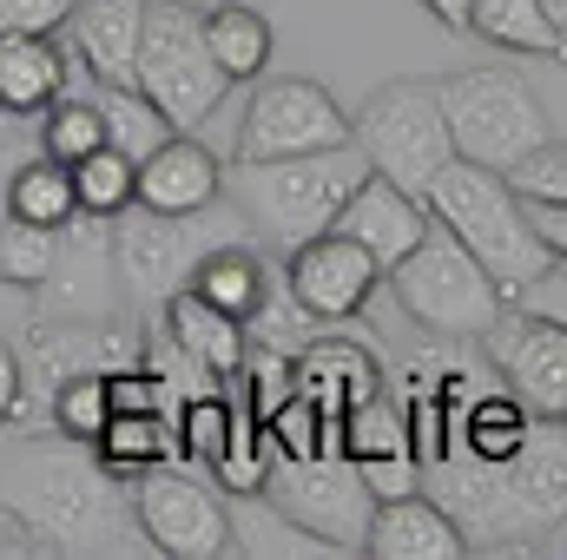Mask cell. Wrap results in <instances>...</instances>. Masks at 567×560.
I'll return each mask as SVG.
<instances>
[{
  "label": "cell",
  "mask_w": 567,
  "mask_h": 560,
  "mask_svg": "<svg viewBox=\"0 0 567 560\" xmlns=\"http://www.w3.org/2000/svg\"><path fill=\"white\" fill-rule=\"evenodd\" d=\"M0 508L47 541V554H126L140 521L120 475L73 435H20L0 448Z\"/></svg>",
  "instance_id": "cell-1"
},
{
  "label": "cell",
  "mask_w": 567,
  "mask_h": 560,
  "mask_svg": "<svg viewBox=\"0 0 567 560\" xmlns=\"http://www.w3.org/2000/svg\"><path fill=\"white\" fill-rule=\"evenodd\" d=\"M423 205L449 238H462V245L475 251V265L502 283L508 297L555 265V251H548V238H542V225H535V205H528V198L508 185V172H495V165L449 158V165L429 178Z\"/></svg>",
  "instance_id": "cell-2"
},
{
  "label": "cell",
  "mask_w": 567,
  "mask_h": 560,
  "mask_svg": "<svg viewBox=\"0 0 567 560\" xmlns=\"http://www.w3.org/2000/svg\"><path fill=\"white\" fill-rule=\"evenodd\" d=\"M363 178H370V158L350 139L337 152H297V158H231L225 191H238L251 231H265L271 245H303L337 225L343 198Z\"/></svg>",
  "instance_id": "cell-3"
},
{
  "label": "cell",
  "mask_w": 567,
  "mask_h": 560,
  "mask_svg": "<svg viewBox=\"0 0 567 560\" xmlns=\"http://www.w3.org/2000/svg\"><path fill=\"white\" fill-rule=\"evenodd\" d=\"M258 501L278 521H290L303 541H317L323 554H363L370 521H377V488H370L363 462H350L343 448L271 455V475H265Z\"/></svg>",
  "instance_id": "cell-4"
},
{
  "label": "cell",
  "mask_w": 567,
  "mask_h": 560,
  "mask_svg": "<svg viewBox=\"0 0 567 560\" xmlns=\"http://www.w3.org/2000/svg\"><path fill=\"white\" fill-rule=\"evenodd\" d=\"M231 238H251V218L245 211H192V218H172V211H145L126 205L113 218V258H120V290L126 303L140 310H165V297H178L198 258L231 245Z\"/></svg>",
  "instance_id": "cell-5"
},
{
  "label": "cell",
  "mask_w": 567,
  "mask_h": 560,
  "mask_svg": "<svg viewBox=\"0 0 567 560\" xmlns=\"http://www.w3.org/2000/svg\"><path fill=\"white\" fill-rule=\"evenodd\" d=\"M390 290L403 303V317H416L442 343H482L495 330V317L508 310V290L475 265V251L462 238H449L442 225L390 271Z\"/></svg>",
  "instance_id": "cell-6"
},
{
  "label": "cell",
  "mask_w": 567,
  "mask_h": 560,
  "mask_svg": "<svg viewBox=\"0 0 567 560\" xmlns=\"http://www.w3.org/2000/svg\"><path fill=\"white\" fill-rule=\"evenodd\" d=\"M140 93L178 133H198L225 106L231 80H225V66L205 46V13L198 7H185V0H145Z\"/></svg>",
  "instance_id": "cell-7"
},
{
  "label": "cell",
  "mask_w": 567,
  "mask_h": 560,
  "mask_svg": "<svg viewBox=\"0 0 567 560\" xmlns=\"http://www.w3.org/2000/svg\"><path fill=\"white\" fill-rule=\"evenodd\" d=\"M442 113H449L455 158H475V165H495V172H508L515 158H528L542 139H555L548 133V106L508 66L449 73L442 80Z\"/></svg>",
  "instance_id": "cell-8"
},
{
  "label": "cell",
  "mask_w": 567,
  "mask_h": 560,
  "mask_svg": "<svg viewBox=\"0 0 567 560\" xmlns=\"http://www.w3.org/2000/svg\"><path fill=\"white\" fill-rule=\"evenodd\" d=\"M350 139L370 158V172H383V178H396L410 191H429V178L455 158L449 113H442V80H390V86H377L357 106Z\"/></svg>",
  "instance_id": "cell-9"
},
{
  "label": "cell",
  "mask_w": 567,
  "mask_h": 560,
  "mask_svg": "<svg viewBox=\"0 0 567 560\" xmlns=\"http://www.w3.org/2000/svg\"><path fill=\"white\" fill-rule=\"evenodd\" d=\"M133 521L140 541L165 560H225L238 554V515L225 508L218 488L185 475L178 462L133 475Z\"/></svg>",
  "instance_id": "cell-10"
},
{
  "label": "cell",
  "mask_w": 567,
  "mask_h": 560,
  "mask_svg": "<svg viewBox=\"0 0 567 560\" xmlns=\"http://www.w3.org/2000/svg\"><path fill=\"white\" fill-rule=\"evenodd\" d=\"M337 145H350V113L337 106V93L303 73H271L245 106L231 158H297V152H337Z\"/></svg>",
  "instance_id": "cell-11"
},
{
  "label": "cell",
  "mask_w": 567,
  "mask_h": 560,
  "mask_svg": "<svg viewBox=\"0 0 567 560\" xmlns=\"http://www.w3.org/2000/svg\"><path fill=\"white\" fill-rule=\"evenodd\" d=\"M377 283H383V265L343 231H317L284 258V297L303 323H350L377 297Z\"/></svg>",
  "instance_id": "cell-12"
},
{
  "label": "cell",
  "mask_w": 567,
  "mask_h": 560,
  "mask_svg": "<svg viewBox=\"0 0 567 560\" xmlns=\"http://www.w3.org/2000/svg\"><path fill=\"white\" fill-rule=\"evenodd\" d=\"M482 350H488V363L502 370V383H508L535 416L567 422V330L561 323H548V317L508 303V310L495 317V330L482 336Z\"/></svg>",
  "instance_id": "cell-13"
},
{
  "label": "cell",
  "mask_w": 567,
  "mask_h": 560,
  "mask_svg": "<svg viewBox=\"0 0 567 560\" xmlns=\"http://www.w3.org/2000/svg\"><path fill=\"white\" fill-rule=\"evenodd\" d=\"M40 317H113V303L126 297L120 290V258H113V218H93V211H73L60 225V251H53V271L40 283Z\"/></svg>",
  "instance_id": "cell-14"
},
{
  "label": "cell",
  "mask_w": 567,
  "mask_h": 560,
  "mask_svg": "<svg viewBox=\"0 0 567 560\" xmlns=\"http://www.w3.org/2000/svg\"><path fill=\"white\" fill-rule=\"evenodd\" d=\"M330 231H343V238H357L377 265H383V278L423 245L429 231H435V218H429L423 191H410V185H396V178H383V172H370L350 198H343V211H337V225Z\"/></svg>",
  "instance_id": "cell-15"
},
{
  "label": "cell",
  "mask_w": 567,
  "mask_h": 560,
  "mask_svg": "<svg viewBox=\"0 0 567 560\" xmlns=\"http://www.w3.org/2000/svg\"><path fill=\"white\" fill-rule=\"evenodd\" d=\"M133 205L145 211H172V218H192V211H212L225 205V158L192 133H172L152 158H140V191Z\"/></svg>",
  "instance_id": "cell-16"
},
{
  "label": "cell",
  "mask_w": 567,
  "mask_h": 560,
  "mask_svg": "<svg viewBox=\"0 0 567 560\" xmlns=\"http://www.w3.org/2000/svg\"><path fill=\"white\" fill-rule=\"evenodd\" d=\"M66 27H73L80 73L93 86H140L145 0H73Z\"/></svg>",
  "instance_id": "cell-17"
},
{
  "label": "cell",
  "mask_w": 567,
  "mask_h": 560,
  "mask_svg": "<svg viewBox=\"0 0 567 560\" xmlns=\"http://www.w3.org/2000/svg\"><path fill=\"white\" fill-rule=\"evenodd\" d=\"M370 560H462L468 554V535L462 521L429 501V495H383L377 501V521H370V541H363Z\"/></svg>",
  "instance_id": "cell-18"
},
{
  "label": "cell",
  "mask_w": 567,
  "mask_h": 560,
  "mask_svg": "<svg viewBox=\"0 0 567 560\" xmlns=\"http://www.w3.org/2000/svg\"><path fill=\"white\" fill-rule=\"evenodd\" d=\"M73 93V53L53 33H0V120H40Z\"/></svg>",
  "instance_id": "cell-19"
},
{
  "label": "cell",
  "mask_w": 567,
  "mask_h": 560,
  "mask_svg": "<svg viewBox=\"0 0 567 560\" xmlns=\"http://www.w3.org/2000/svg\"><path fill=\"white\" fill-rule=\"evenodd\" d=\"M185 290H198L205 303H218V310L238 317V323H258V317L271 310V297L284 290V271L265 265V251H258L251 238H231V245H218V251L198 258V271H192Z\"/></svg>",
  "instance_id": "cell-20"
},
{
  "label": "cell",
  "mask_w": 567,
  "mask_h": 560,
  "mask_svg": "<svg viewBox=\"0 0 567 560\" xmlns=\"http://www.w3.org/2000/svg\"><path fill=\"white\" fill-rule=\"evenodd\" d=\"M297 390H303L317 409H330V416L343 422V409L383 396V363H377L370 350L343 343V336H323V343L297 350Z\"/></svg>",
  "instance_id": "cell-21"
},
{
  "label": "cell",
  "mask_w": 567,
  "mask_h": 560,
  "mask_svg": "<svg viewBox=\"0 0 567 560\" xmlns=\"http://www.w3.org/2000/svg\"><path fill=\"white\" fill-rule=\"evenodd\" d=\"M165 330L178 336V350L205 370V376H218V383H231L238 370H245V323L238 317H225L218 303H205L198 290H178V297H165Z\"/></svg>",
  "instance_id": "cell-22"
},
{
  "label": "cell",
  "mask_w": 567,
  "mask_h": 560,
  "mask_svg": "<svg viewBox=\"0 0 567 560\" xmlns=\"http://www.w3.org/2000/svg\"><path fill=\"white\" fill-rule=\"evenodd\" d=\"M442 422H455V442L449 448H468L475 462H508L528 428H535V409L515 396V390H475L462 409H449Z\"/></svg>",
  "instance_id": "cell-23"
},
{
  "label": "cell",
  "mask_w": 567,
  "mask_h": 560,
  "mask_svg": "<svg viewBox=\"0 0 567 560\" xmlns=\"http://www.w3.org/2000/svg\"><path fill=\"white\" fill-rule=\"evenodd\" d=\"M205 46H212V60L225 66V80H231V86H245V80H265V73H271L278 33H271V20H265L258 7L225 0V7H212V13H205Z\"/></svg>",
  "instance_id": "cell-24"
},
{
  "label": "cell",
  "mask_w": 567,
  "mask_h": 560,
  "mask_svg": "<svg viewBox=\"0 0 567 560\" xmlns=\"http://www.w3.org/2000/svg\"><path fill=\"white\" fill-rule=\"evenodd\" d=\"M93 455H100L120 481H133L145 468H165V462H185V455H178V422L165 416V409H126V416H113L100 428Z\"/></svg>",
  "instance_id": "cell-25"
},
{
  "label": "cell",
  "mask_w": 567,
  "mask_h": 560,
  "mask_svg": "<svg viewBox=\"0 0 567 560\" xmlns=\"http://www.w3.org/2000/svg\"><path fill=\"white\" fill-rule=\"evenodd\" d=\"M468 33L508 53H548L567 66V33L548 20L542 0H468Z\"/></svg>",
  "instance_id": "cell-26"
},
{
  "label": "cell",
  "mask_w": 567,
  "mask_h": 560,
  "mask_svg": "<svg viewBox=\"0 0 567 560\" xmlns=\"http://www.w3.org/2000/svg\"><path fill=\"white\" fill-rule=\"evenodd\" d=\"M7 211L13 218H27V225H47V231H60L73 211H80V198H73V165H60V158H27V165H13L7 172Z\"/></svg>",
  "instance_id": "cell-27"
},
{
  "label": "cell",
  "mask_w": 567,
  "mask_h": 560,
  "mask_svg": "<svg viewBox=\"0 0 567 560\" xmlns=\"http://www.w3.org/2000/svg\"><path fill=\"white\" fill-rule=\"evenodd\" d=\"M337 448L350 455V462H416V448H410V416L390 403V396H370V403H357V409H343L337 422Z\"/></svg>",
  "instance_id": "cell-28"
},
{
  "label": "cell",
  "mask_w": 567,
  "mask_h": 560,
  "mask_svg": "<svg viewBox=\"0 0 567 560\" xmlns=\"http://www.w3.org/2000/svg\"><path fill=\"white\" fill-rule=\"evenodd\" d=\"M93 100H100V120H106V145H113V152H126L133 165L152 158L158 145L178 133V126L145 100L140 86H93Z\"/></svg>",
  "instance_id": "cell-29"
},
{
  "label": "cell",
  "mask_w": 567,
  "mask_h": 560,
  "mask_svg": "<svg viewBox=\"0 0 567 560\" xmlns=\"http://www.w3.org/2000/svg\"><path fill=\"white\" fill-rule=\"evenodd\" d=\"M133 191H140V165H133L126 152L100 145V152L73 158V198H80V211H93V218H120V211L133 205Z\"/></svg>",
  "instance_id": "cell-30"
},
{
  "label": "cell",
  "mask_w": 567,
  "mask_h": 560,
  "mask_svg": "<svg viewBox=\"0 0 567 560\" xmlns=\"http://www.w3.org/2000/svg\"><path fill=\"white\" fill-rule=\"evenodd\" d=\"M100 145H106V120H100V100L93 93H66V100H53L40 113V152L47 158L73 165V158H86Z\"/></svg>",
  "instance_id": "cell-31"
},
{
  "label": "cell",
  "mask_w": 567,
  "mask_h": 560,
  "mask_svg": "<svg viewBox=\"0 0 567 560\" xmlns=\"http://www.w3.org/2000/svg\"><path fill=\"white\" fill-rule=\"evenodd\" d=\"M47 422L73 442H100V428L113 422V396H106V370H73L53 396H47Z\"/></svg>",
  "instance_id": "cell-32"
},
{
  "label": "cell",
  "mask_w": 567,
  "mask_h": 560,
  "mask_svg": "<svg viewBox=\"0 0 567 560\" xmlns=\"http://www.w3.org/2000/svg\"><path fill=\"white\" fill-rule=\"evenodd\" d=\"M231 396L251 409L258 422H271L297 396V356H284L278 343H258V350H245V370L231 376Z\"/></svg>",
  "instance_id": "cell-33"
},
{
  "label": "cell",
  "mask_w": 567,
  "mask_h": 560,
  "mask_svg": "<svg viewBox=\"0 0 567 560\" xmlns=\"http://www.w3.org/2000/svg\"><path fill=\"white\" fill-rule=\"evenodd\" d=\"M53 251H60V231L47 225H27V218H0V283L7 290H40L53 271Z\"/></svg>",
  "instance_id": "cell-34"
},
{
  "label": "cell",
  "mask_w": 567,
  "mask_h": 560,
  "mask_svg": "<svg viewBox=\"0 0 567 560\" xmlns=\"http://www.w3.org/2000/svg\"><path fill=\"white\" fill-rule=\"evenodd\" d=\"M508 185L528 205H567V139H542L528 158L508 165Z\"/></svg>",
  "instance_id": "cell-35"
},
{
  "label": "cell",
  "mask_w": 567,
  "mask_h": 560,
  "mask_svg": "<svg viewBox=\"0 0 567 560\" xmlns=\"http://www.w3.org/2000/svg\"><path fill=\"white\" fill-rule=\"evenodd\" d=\"M508 303H522V310H535V317H548V323H561L567 330V258H555L542 278H528Z\"/></svg>",
  "instance_id": "cell-36"
},
{
  "label": "cell",
  "mask_w": 567,
  "mask_h": 560,
  "mask_svg": "<svg viewBox=\"0 0 567 560\" xmlns=\"http://www.w3.org/2000/svg\"><path fill=\"white\" fill-rule=\"evenodd\" d=\"M73 0H0V33H60Z\"/></svg>",
  "instance_id": "cell-37"
},
{
  "label": "cell",
  "mask_w": 567,
  "mask_h": 560,
  "mask_svg": "<svg viewBox=\"0 0 567 560\" xmlns=\"http://www.w3.org/2000/svg\"><path fill=\"white\" fill-rule=\"evenodd\" d=\"M20 396H27V370H20V350L0 343V428L20 416Z\"/></svg>",
  "instance_id": "cell-38"
},
{
  "label": "cell",
  "mask_w": 567,
  "mask_h": 560,
  "mask_svg": "<svg viewBox=\"0 0 567 560\" xmlns=\"http://www.w3.org/2000/svg\"><path fill=\"white\" fill-rule=\"evenodd\" d=\"M363 475H370L377 501H383V495H410V488H416V462H370Z\"/></svg>",
  "instance_id": "cell-39"
},
{
  "label": "cell",
  "mask_w": 567,
  "mask_h": 560,
  "mask_svg": "<svg viewBox=\"0 0 567 560\" xmlns=\"http://www.w3.org/2000/svg\"><path fill=\"white\" fill-rule=\"evenodd\" d=\"M535 225H542L548 251H555V258H567V205H535Z\"/></svg>",
  "instance_id": "cell-40"
},
{
  "label": "cell",
  "mask_w": 567,
  "mask_h": 560,
  "mask_svg": "<svg viewBox=\"0 0 567 560\" xmlns=\"http://www.w3.org/2000/svg\"><path fill=\"white\" fill-rule=\"evenodd\" d=\"M423 7L449 27V33H468V0H423Z\"/></svg>",
  "instance_id": "cell-41"
},
{
  "label": "cell",
  "mask_w": 567,
  "mask_h": 560,
  "mask_svg": "<svg viewBox=\"0 0 567 560\" xmlns=\"http://www.w3.org/2000/svg\"><path fill=\"white\" fill-rule=\"evenodd\" d=\"M7 172H13V158H7V145H0V218H7Z\"/></svg>",
  "instance_id": "cell-42"
},
{
  "label": "cell",
  "mask_w": 567,
  "mask_h": 560,
  "mask_svg": "<svg viewBox=\"0 0 567 560\" xmlns=\"http://www.w3.org/2000/svg\"><path fill=\"white\" fill-rule=\"evenodd\" d=\"M542 7H548V20H555V27L567 33V0H542Z\"/></svg>",
  "instance_id": "cell-43"
},
{
  "label": "cell",
  "mask_w": 567,
  "mask_h": 560,
  "mask_svg": "<svg viewBox=\"0 0 567 560\" xmlns=\"http://www.w3.org/2000/svg\"><path fill=\"white\" fill-rule=\"evenodd\" d=\"M548 554H567V521H555V535H548Z\"/></svg>",
  "instance_id": "cell-44"
}]
</instances>
